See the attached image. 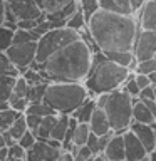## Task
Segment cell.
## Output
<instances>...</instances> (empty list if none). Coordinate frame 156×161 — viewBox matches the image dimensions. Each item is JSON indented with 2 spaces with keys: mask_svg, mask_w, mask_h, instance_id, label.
I'll return each mask as SVG.
<instances>
[{
  "mask_svg": "<svg viewBox=\"0 0 156 161\" xmlns=\"http://www.w3.org/2000/svg\"><path fill=\"white\" fill-rule=\"evenodd\" d=\"M92 55L89 45L77 39L39 64V70L49 82H84L92 65Z\"/></svg>",
  "mask_w": 156,
  "mask_h": 161,
  "instance_id": "1",
  "label": "cell"
},
{
  "mask_svg": "<svg viewBox=\"0 0 156 161\" xmlns=\"http://www.w3.org/2000/svg\"><path fill=\"white\" fill-rule=\"evenodd\" d=\"M87 29L101 52L133 50L134 40L139 32V24L133 15L114 14L99 8L89 19Z\"/></svg>",
  "mask_w": 156,
  "mask_h": 161,
  "instance_id": "2",
  "label": "cell"
},
{
  "mask_svg": "<svg viewBox=\"0 0 156 161\" xmlns=\"http://www.w3.org/2000/svg\"><path fill=\"white\" fill-rule=\"evenodd\" d=\"M129 72L131 70L128 67L116 64L114 60L106 57L103 52H96L92 55V65H91V70L84 84L89 91V96L96 97L99 94L119 89Z\"/></svg>",
  "mask_w": 156,
  "mask_h": 161,
  "instance_id": "3",
  "label": "cell"
},
{
  "mask_svg": "<svg viewBox=\"0 0 156 161\" xmlns=\"http://www.w3.org/2000/svg\"><path fill=\"white\" fill-rule=\"evenodd\" d=\"M87 97L89 91L84 82H49L44 103L57 114H72Z\"/></svg>",
  "mask_w": 156,
  "mask_h": 161,
  "instance_id": "4",
  "label": "cell"
},
{
  "mask_svg": "<svg viewBox=\"0 0 156 161\" xmlns=\"http://www.w3.org/2000/svg\"><path fill=\"white\" fill-rule=\"evenodd\" d=\"M133 103L134 97L124 89H114L106 94L103 108L106 111L114 133H124L133 123Z\"/></svg>",
  "mask_w": 156,
  "mask_h": 161,
  "instance_id": "5",
  "label": "cell"
},
{
  "mask_svg": "<svg viewBox=\"0 0 156 161\" xmlns=\"http://www.w3.org/2000/svg\"><path fill=\"white\" fill-rule=\"evenodd\" d=\"M81 39V34L77 30L67 27H57L50 29L49 32H45L42 37L37 40V52H35V62L42 64L47 57H50L54 52H57L59 49L65 47L67 44L74 42V40Z\"/></svg>",
  "mask_w": 156,
  "mask_h": 161,
  "instance_id": "6",
  "label": "cell"
},
{
  "mask_svg": "<svg viewBox=\"0 0 156 161\" xmlns=\"http://www.w3.org/2000/svg\"><path fill=\"white\" fill-rule=\"evenodd\" d=\"M35 52H37V42H20V44H12L5 50V54L8 55L10 62L20 70V74H24L25 70L30 67V64L35 60Z\"/></svg>",
  "mask_w": 156,
  "mask_h": 161,
  "instance_id": "7",
  "label": "cell"
},
{
  "mask_svg": "<svg viewBox=\"0 0 156 161\" xmlns=\"http://www.w3.org/2000/svg\"><path fill=\"white\" fill-rule=\"evenodd\" d=\"M133 52L138 60H146L154 57L156 54V30L139 29L138 37L134 40Z\"/></svg>",
  "mask_w": 156,
  "mask_h": 161,
  "instance_id": "8",
  "label": "cell"
},
{
  "mask_svg": "<svg viewBox=\"0 0 156 161\" xmlns=\"http://www.w3.org/2000/svg\"><path fill=\"white\" fill-rule=\"evenodd\" d=\"M7 7L15 14L19 20L25 19H37L44 20L45 12L35 0H7Z\"/></svg>",
  "mask_w": 156,
  "mask_h": 161,
  "instance_id": "9",
  "label": "cell"
},
{
  "mask_svg": "<svg viewBox=\"0 0 156 161\" xmlns=\"http://www.w3.org/2000/svg\"><path fill=\"white\" fill-rule=\"evenodd\" d=\"M62 148H55L47 139H37L30 149H27V159L30 161H59Z\"/></svg>",
  "mask_w": 156,
  "mask_h": 161,
  "instance_id": "10",
  "label": "cell"
},
{
  "mask_svg": "<svg viewBox=\"0 0 156 161\" xmlns=\"http://www.w3.org/2000/svg\"><path fill=\"white\" fill-rule=\"evenodd\" d=\"M124 138V149H126V159L128 161H143L148 159V149L141 143V139L136 136L131 129H126L123 133Z\"/></svg>",
  "mask_w": 156,
  "mask_h": 161,
  "instance_id": "11",
  "label": "cell"
},
{
  "mask_svg": "<svg viewBox=\"0 0 156 161\" xmlns=\"http://www.w3.org/2000/svg\"><path fill=\"white\" fill-rule=\"evenodd\" d=\"M129 129L141 139V143L144 144V148L148 149V153H151V151L156 148V131L153 129V126H151V124L133 121L131 126H129Z\"/></svg>",
  "mask_w": 156,
  "mask_h": 161,
  "instance_id": "12",
  "label": "cell"
},
{
  "mask_svg": "<svg viewBox=\"0 0 156 161\" xmlns=\"http://www.w3.org/2000/svg\"><path fill=\"white\" fill-rule=\"evenodd\" d=\"M104 154H106V159H109V161H123V159H126L123 133H114L113 134V138L109 139V143L104 149Z\"/></svg>",
  "mask_w": 156,
  "mask_h": 161,
  "instance_id": "13",
  "label": "cell"
},
{
  "mask_svg": "<svg viewBox=\"0 0 156 161\" xmlns=\"http://www.w3.org/2000/svg\"><path fill=\"white\" fill-rule=\"evenodd\" d=\"M89 126H91V131L98 136H103V134H108L113 131L111 128V123H109V118L106 114L104 108H99L96 106L92 116H91V121H89Z\"/></svg>",
  "mask_w": 156,
  "mask_h": 161,
  "instance_id": "14",
  "label": "cell"
},
{
  "mask_svg": "<svg viewBox=\"0 0 156 161\" xmlns=\"http://www.w3.org/2000/svg\"><path fill=\"white\" fill-rule=\"evenodd\" d=\"M139 29L156 30V0H146L139 8Z\"/></svg>",
  "mask_w": 156,
  "mask_h": 161,
  "instance_id": "15",
  "label": "cell"
},
{
  "mask_svg": "<svg viewBox=\"0 0 156 161\" xmlns=\"http://www.w3.org/2000/svg\"><path fill=\"white\" fill-rule=\"evenodd\" d=\"M103 54L108 59L114 60L116 64L123 65V67H128L131 72H134L136 67H138V62H139L133 50H108V52H103Z\"/></svg>",
  "mask_w": 156,
  "mask_h": 161,
  "instance_id": "16",
  "label": "cell"
},
{
  "mask_svg": "<svg viewBox=\"0 0 156 161\" xmlns=\"http://www.w3.org/2000/svg\"><path fill=\"white\" fill-rule=\"evenodd\" d=\"M99 7L114 14H124V15L134 14L133 7H131V0H99Z\"/></svg>",
  "mask_w": 156,
  "mask_h": 161,
  "instance_id": "17",
  "label": "cell"
},
{
  "mask_svg": "<svg viewBox=\"0 0 156 161\" xmlns=\"http://www.w3.org/2000/svg\"><path fill=\"white\" fill-rule=\"evenodd\" d=\"M154 119H156V116L149 111L148 106H146L139 97H134V103H133V121L151 124Z\"/></svg>",
  "mask_w": 156,
  "mask_h": 161,
  "instance_id": "18",
  "label": "cell"
},
{
  "mask_svg": "<svg viewBox=\"0 0 156 161\" xmlns=\"http://www.w3.org/2000/svg\"><path fill=\"white\" fill-rule=\"evenodd\" d=\"M96 106H98V104H96V97L89 96V97L86 99L77 109L72 111V114H70V116H72V118H75L79 123H89V121H91V116H92L94 109H96Z\"/></svg>",
  "mask_w": 156,
  "mask_h": 161,
  "instance_id": "19",
  "label": "cell"
},
{
  "mask_svg": "<svg viewBox=\"0 0 156 161\" xmlns=\"http://www.w3.org/2000/svg\"><path fill=\"white\" fill-rule=\"evenodd\" d=\"M57 119H59L57 113L44 116L42 121H40V124H39V128L35 129V136H37V139H49L55 123H57Z\"/></svg>",
  "mask_w": 156,
  "mask_h": 161,
  "instance_id": "20",
  "label": "cell"
},
{
  "mask_svg": "<svg viewBox=\"0 0 156 161\" xmlns=\"http://www.w3.org/2000/svg\"><path fill=\"white\" fill-rule=\"evenodd\" d=\"M69 118H70V114H59V119L54 126L52 133H50V138L59 139V141L64 139L65 131H67V128H69Z\"/></svg>",
  "mask_w": 156,
  "mask_h": 161,
  "instance_id": "21",
  "label": "cell"
},
{
  "mask_svg": "<svg viewBox=\"0 0 156 161\" xmlns=\"http://www.w3.org/2000/svg\"><path fill=\"white\" fill-rule=\"evenodd\" d=\"M15 80H17V77H14V75H7V74L0 75V103L8 101V96L12 92Z\"/></svg>",
  "mask_w": 156,
  "mask_h": 161,
  "instance_id": "22",
  "label": "cell"
},
{
  "mask_svg": "<svg viewBox=\"0 0 156 161\" xmlns=\"http://www.w3.org/2000/svg\"><path fill=\"white\" fill-rule=\"evenodd\" d=\"M91 134V126L89 123H77L74 129V138H72V143L77 144V146H82L87 143V138Z\"/></svg>",
  "mask_w": 156,
  "mask_h": 161,
  "instance_id": "23",
  "label": "cell"
},
{
  "mask_svg": "<svg viewBox=\"0 0 156 161\" xmlns=\"http://www.w3.org/2000/svg\"><path fill=\"white\" fill-rule=\"evenodd\" d=\"M19 114H20L19 111H15L12 108L0 111V131H7L14 124V121L19 118Z\"/></svg>",
  "mask_w": 156,
  "mask_h": 161,
  "instance_id": "24",
  "label": "cell"
},
{
  "mask_svg": "<svg viewBox=\"0 0 156 161\" xmlns=\"http://www.w3.org/2000/svg\"><path fill=\"white\" fill-rule=\"evenodd\" d=\"M65 25L70 27V29H74V30H77V32H81L84 27H87V20H86V15H84L82 10H81V7L69 17V20H67Z\"/></svg>",
  "mask_w": 156,
  "mask_h": 161,
  "instance_id": "25",
  "label": "cell"
},
{
  "mask_svg": "<svg viewBox=\"0 0 156 161\" xmlns=\"http://www.w3.org/2000/svg\"><path fill=\"white\" fill-rule=\"evenodd\" d=\"M47 84L49 82H39V84H32V86H30V87H29V94H27L29 103H40V101H44Z\"/></svg>",
  "mask_w": 156,
  "mask_h": 161,
  "instance_id": "26",
  "label": "cell"
},
{
  "mask_svg": "<svg viewBox=\"0 0 156 161\" xmlns=\"http://www.w3.org/2000/svg\"><path fill=\"white\" fill-rule=\"evenodd\" d=\"M29 128H27V121H25V113H20L19 114V118L14 121V124L8 128V133L14 136V139L17 141L20 136H22L25 131H27Z\"/></svg>",
  "mask_w": 156,
  "mask_h": 161,
  "instance_id": "27",
  "label": "cell"
},
{
  "mask_svg": "<svg viewBox=\"0 0 156 161\" xmlns=\"http://www.w3.org/2000/svg\"><path fill=\"white\" fill-rule=\"evenodd\" d=\"M2 74L14 75V77H19V75H22V74H20V70L15 67L12 62H10L8 55L5 54V52H0V75H2Z\"/></svg>",
  "mask_w": 156,
  "mask_h": 161,
  "instance_id": "28",
  "label": "cell"
},
{
  "mask_svg": "<svg viewBox=\"0 0 156 161\" xmlns=\"http://www.w3.org/2000/svg\"><path fill=\"white\" fill-rule=\"evenodd\" d=\"M25 113L29 114H37V116H47V114H54L55 111L50 108L49 104H45L44 101H40V103H29L27 109H25Z\"/></svg>",
  "mask_w": 156,
  "mask_h": 161,
  "instance_id": "29",
  "label": "cell"
},
{
  "mask_svg": "<svg viewBox=\"0 0 156 161\" xmlns=\"http://www.w3.org/2000/svg\"><path fill=\"white\" fill-rule=\"evenodd\" d=\"M14 29H8L7 25H0V52H5L14 42Z\"/></svg>",
  "mask_w": 156,
  "mask_h": 161,
  "instance_id": "30",
  "label": "cell"
},
{
  "mask_svg": "<svg viewBox=\"0 0 156 161\" xmlns=\"http://www.w3.org/2000/svg\"><path fill=\"white\" fill-rule=\"evenodd\" d=\"M79 7L84 12L86 20H87V22H89V19L101 8L99 7V0H79Z\"/></svg>",
  "mask_w": 156,
  "mask_h": 161,
  "instance_id": "31",
  "label": "cell"
},
{
  "mask_svg": "<svg viewBox=\"0 0 156 161\" xmlns=\"http://www.w3.org/2000/svg\"><path fill=\"white\" fill-rule=\"evenodd\" d=\"M35 40L37 42V37L32 34V30H27V29H22V27H17L14 32V42L12 44H20V42H32Z\"/></svg>",
  "mask_w": 156,
  "mask_h": 161,
  "instance_id": "32",
  "label": "cell"
},
{
  "mask_svg": "<svg viewBox=\"0 0 156 161\" xmlns=\"http://www.w3.org/2000/svg\"><path fill=\"white\" fill-rule=\"evenodd\" d=\"M8 104H10V108L15 109V111H19V113H25V109H27V106H29V99L27 97H20V96L10 92Z\"/></svg>",
  "mask_w": 156,
  "mask_h": 161,
  "instance_id": "33",
  "label": "cell"
},
{
  "mask_svg": "<svg viewBox=\"0 0 156 161\" xmlns=\"http://www.w3.org/2000/svg\"><path fill=\"white\" fill-rule=\"evenodd\" d=\"M121 89H124L128 94H131L133 97H138L139 96V86L136 84V79H134V72H129V75L126 77V80L123 82V86H121Z\"/></svg>",
  "mask_w": 156,
  "mask_h": 161,
  "instance_id": "34",
  "label": "cell"
},
{
  "mask_svg": "<svg viewBox=\"0 0 156 161\" xmlns=\"http://www.w3.org/2000/svg\"><path fill=\"white\" fill-rule=\"evenodd\" d=\"M29 87H30V84L27 82V79H25L24 75H19L17 80H15V84H14V87H12V92L20 96V97H27Z\"/></svg>",
  "mask_w": 156,
  "mask_h": 161,
  "instance_id": "35",
  "label": "cell"
},
{
  "mask_svg": "<svg viewBox=\"0 0 156 161\" xmlns=\"http://www.w3.org/2000/svg\"><path fill=\"white\" fill-rule=\"evenodd\" d=\"M22 75H24L25 79H27V82H29L30 86H32V84H39V82H49V80L44 77V74L40 72V70L32 69V67H29Z\"/></svg>",
  "mask_w": 156,
  "mask_h": 161,
  "instance_id": "36",
  "label": "cell"
},
{
  "mask_svg": "<svg viewBox=\"0 0 156 161\" xmlns=\"http://www.w3.org/2000/svg\"><path fill=\"white\" fill-rule=\"evenodd\" d=\"M69 2H72V0H42V10L45 14L55 12V10L65 7Z\"/></svg>",
  "mask_w": 156,
  "mask_h": 161,
  "instance_id": "37",
  "label": "cell"
},
{
  "mask_svg": "<svg viewBox=\"0 0 156 161\" xmlns=\"http://www.w3.org/2000/svg\"><path fill=\"white\" fill-rule=\"evenodd\" d=\"M156 70V57H151V59H146V60H139L138 62V67H136L134 72H141V74H151Z\"/></svg>",
  "mask_w": 156,
  "mask_h": 161,
  "instance_id": "38",
  "label": "cell"
},
{
  "mask_svg": "<svg viewBox=\"0 0 156 161\" xmlns=\"http://www.w3.org/2000/svg\"><path fill=\"white\" fill-rule=\"evenodd\" d=\"M8 159H27V149L22 148L19 143H14L12 146H8Z\"/></svg>",
  "mask_w": 156,
  "mask_h": 161,
  "instance_id": "39",
  "label": "cell"
},
{
  "mask_svg": "<svg viewBox=\"0 0 156 161\" xmlns=\"http://www.w3.org/2000/svg\"><path fill=\"white\" fill-rule=\"evenodd\" d=\"M35 141H37V136H35V133H34V131H30V129H27V131H25V133L17 139V143L22 146V148L30 149V148L35 144Z\"/></svg>",
  "mask_w": 156,
  "mask_h": 161,
  "instance_id": "40",
  "label": "cell"
},
{
  "mask_svg": "<svg viewBox=\"0 0 156 161\" xmlns=\"http://www.w3.org/2000/svg\"><path fill=\"white\" fill-rule=\"evenodd\" d=\"M25 121H27V128H29L30 131H34V133H35V129L39 128L40 121H42V116H37V114H29V113H25Z\"/></svg>",
  "mask_w": 156,
  "mask_h": 161,
  "instance_id": "41",
  "label": "cell"
},
{
  "mask_svg": "<svg viewBox=\"0 0 156 161\" xmlns=\"http://www.w3.org/2000/svg\"><path fill=\"white\" fill-rule=\"evenodd\" d=\"M139 99H156L154 97V86L151 84V86H146V87H143L139 91V96H138Z\"/></svg>",
  "mask_w": 156,
  "mask_h": 161,
  "instance_id": "42",
  "label": "cell"
},
{
  "mask_svg": "<svg viewBox=\"0 0 156 161\" xmlns=\"http://www.w3.org/2000/svg\"><path fill=\"white\" fill-rule=\"evenodd\" d=\"M2 134H3V139H5V144H7V146H12L14 143H17V141L14 139V136L8 133V129L7 131H2Z\"/></svg>",
  "mask_w": 156,
  "mask_h": 161,
  "instance_id": "43",
  "label": "cell"
},
{
  "mask_svg": "<svg viewBox=\"0 0 156 161\" xmlns=\"http://www.w3.org/2000/svg\"><path fill=\"white\" fill-rule=\"evenodd\" d=\"M5 8H7V0H0V25H3L5 20Z\"/></svg>",
  "mask_w": 156,
  "mask_h": 161,
  "instance_id": "44",
  "label": "cell"
},
{
  "mask_svg": "<svg viewBox=\"0 0 156 161\" xmlns=\"http://www.w3.org/2000/svg\"><path fill=\"white\" fill-rule=\"evenodd\" d=\"M146 2V0H131V7H133V12L134 14H138L139 12V8L143 7V3Z\"/></svg>",
  "mask_w": 156,
  "mask_h": 161,
  "instance_id": "45",
  "label": "cell"
},
{
  "mask_svg": "<svg viewBox=\"0 0 156 161\" xmlns=\"http://www.w3.org/2000/svg\"><path fill=\"white\" fill-rule=\"evenodd\" d=\"M8 159V146H2L0 148V161Z\"/></svg>",
  "mask_w": 156,
  "mask_h": 161,
  "instance_id": "46",
  "label": "cell"
},
{
  "mask_svg": "<svg viewBox=\"0 0 156 161\" xmlns=\"http://www.w3.org/2000/svg\"><path fill=\"white\" fill-rule=\"evenodd\" d=\"M149 80H151V84H153V86H156V70L149 74Z\"/></svg>",
  "mask_w": 156,
  "mask_h": 161,
  "instance_id": "47",
  "label": "cell"
},
{
  "mask_svg": "<svg viewBox=\"0 0 156 161\" xmlns=\"http://www.w3.org/2000/svg\"><path fill=\"white\" fill-rule=\"evenodd\" d=\"M2 146H7V144H5V139H3V134H2V131H0V148H2Z\"/></svg>",
  "mask_w": 156,
  "mask_h": 161,
  "instance_id": "48",
  "label": "cell"
},
{
  "mask_svg": "<svg viewBox=\"0 0 156 161\" xmlns=\"http://www.w3.org/2000/svg\"><path fill=\"white\" fill-rule=\"evenodd\" d=\"M35 2H37V3L40 5V7H42V0H35Z\"/></svg>",
  "mask_w": 156,
  "mask_h": 161,
  "instance_id": "49",
  "label": "cell"
},
{
  "mask_svg": "<svg viewBox=\"0 0 156 161\" xmlns=\"http://www.w3.org/2000/svg\"><path fill=\"white\" fill-rule=\"evenodd\" d=\"M154 57H156V54H154Z\"/></svg>",
  "mask_w": 156,
  "mask_h": 161,
  "instance_id": "50",
  "label": "cell"
}]
</instances>
